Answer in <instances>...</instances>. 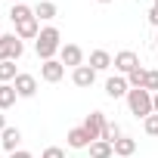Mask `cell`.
<instances>
[{"label":"cell","instance_id":"484cf974","mask_svg":"<svg viewBox=\"0 0 158 158\" xmlns=\"http://www.w3.org/2000/svg\"><path fill=\"white\" fill-rule=\"evenodd\" d=\"M149 22H152V25H155V31H158V6H152V10H149Z\"/></svg>","mask_w":158,"mask_h":158},{"label":"cell","instance_id":"ffe728a7","mask_svg":"<svg viewBox=\"0 0 158 158\" xmlns=\"http://www.w3.org/2000/svg\"><path fill=\"white\" fill-rule=\"evenodd\" d=\"M146 71H149V68H143V65H139V68H133V71L127 74V84H130V90H139V87H146Z\"/></svg>","mask_w":158,"mask_h":158},{"label":"cell","instance_id":"277c9868","mask_svg":"<svg viewBox=\"0 0 158 158\" xmlns=\"http://www.w3.org/2000/svg\"><path fill=\"white\" fill-rule=\"evenodd\" d=\"M59 62L68 65L71 71L81 68V65H84V50L77 47V44H62V50H59Z\"/></svg>","mask_w":158,"mask_h":158},{"label":"cell","instance_id":"d6a6232c","mask_svg":"<svg viewBox=\"0 0 158 158\" xmlns=\"http://www.w3.org/2000/svg\"><path fill=\"white\" fill-rule=\"evenodd\" d=\"M152 6H158V0H155V3H152Z\"/></svg>","mask_w":158,"mask_h":158},{"label":"cell","instance_id":"30bf717a","mask_svg":"<svg viewBox=\"0 0 158 158\" xmlns=\"http://www.w3.org/2000/svg\"><path fill=\"white\" fill-rule=\"evenodd\" d=\"M37 34H40V22L37 19H25V22L16 25V37L19 40H37Z\"/></svg>","mask_w":158,"mask_h":158},{"label":"cell","instance_id":"2e32d148","mask_svg":"<svg viewBox=\"0 0 158 158\" xmlns=\"http://www.w3.org/2000/svg\"><path fill=\"white\" fill-rule=\"evenodd\" d=\"M16 99H19V93H16L13 84H0V112H6L10 106H16Z\"/></svg>","mask_w":158,"mask_h":158},{"label":"cell","instance_id":"5bb4252c","mask_svg":"<svg viewBox=\"0 0 158 158\" xmlns=\"http://www.w3.org/2000/svg\"><path fill=\"white\" fill-rule=\"evenodd\" d=\"M112 62H115V59H112V53H106V50H93L87 65H90L93 71H106V68H112Z\"/></svg>","mask_w":158,"mask_h":158},{"label":"cell","instance_id":"836d02e7","mask_svg":"<svg viewBox=\"0 0 158 158\" xmlns=\"http://www.w3.org/2000/svg\"><path fill=\"white\" fill-rule=\"evenodd\" d=\"M0 34H3V31H0Z\"/></svg>","mask_w":158,"mask_h":158},{"label":"cell","instance_id":"7402d4cb","mask_svg":"<svg viewBox=\"0 0 158 158\" xmlns=\"http://www.w3.org/2000/svg\"><path fill=\"white\" fill-rule=\"evenodd\" d=\"M121 136H124V133H121V127H118L115 121H106V130H102V139L115 146V139H121Z\"/></svg>","mask_w":158,"mask_h":158},{"label":"cell","instance_id":"4fadbf2b","mask_svg":"<svg viewBox=\"0 0 158 158\" xmlns=\"http://www.w3.org/2000/svg\"><path fill=\"white\" fill-rule=\"evenodd\" d=\"M19 143H22V130L19 127H6L3 133H0V146H3L6 152H16Z\"/></svg>","mask_w":158,"mask_h":158},{"label":"cell","instance_id":"e0dca14e","mask_svg":"<svg viewBox=\"0 0 158 158\" xmlns=\"http://www.w3.org/2000/svg\"><path fill=\"white\" fill-rule=\"evenodd\" d=\"M10 19H13V25H19V22H25V19H37V16H34V10H31V6H25V3H13Z\"/></svg>","mask_w":158,"mask_h":158},{"label":"cell","instance_id":"8fae6325","mask_svg":"<svg viewBox=\"0 0 158 158\" xmlns=\"http://www.w3.org/2000/svg\"><path fill=\"white\" fill-rule=\"evenodd\" d=\"M65 139H68V149H90V143H93L90 133H87L84 127H71Z\"/></svg>","mask_w":158,"mask_h":158},{"label":"cell","instance_id":"cb8c5ba5","mask_svg":"<svg viewBox=\"0 0 158 158\" xmlns=\"http://www.w3.org/2000/svg\"><path fill=\"white\" fill-rule=\"evenodd\" d=\"M143 130H146L149 136H158V115H149V118L143 121Z\"/></svg>","mask_w":158,"mask_h":158},{"label":"cell","instance_id":"9a60e30c","mask_svg":"<svg viewBox=\"0 0 158 158\" xmlns=\"http://www.w3.org/2000/svg\"><path fill=\"white\" fill-rule=\"evenodd\" d=\"M56 3H53V0H40V3L34 6V16H37V22H53L56 19Z\"/></svg>","mask_w":158,"mask_h":158},{"label":"cell","instance_id":"7a4b0ae2","mask_svg":"<svg viewBox=\"0 0 158 158\" xmlns=\"http://www.w3.org/2000/svg\"><path fill=\"white\" fill-rule=\"evenodd\" d=\"M127 109H130V115H136V118H149V115H155V109H152V93L149 90H130L127 93Z\"/></svg>","mask_w":158,"mask_h":158},{"label":"cell","instance_id":"5b68a950","mask_svg":"<svg viewBox=\"0 0 158 158\" xmlns=\"http://www.w3.org/2000/svg\"><path fill=\"white\" fill-rule=\"evenodd\" d=\"M13 87H16L19 99H31V96L37 93V77H34V74H28V71H19V77L13 81Z\"/></svg>","mask_w":158,"mask_h":158},{"label":"cell","instance_id":"8992f818","mask_svg":"<svg viewBox=\"0 0 158 158\" xmlns=\"http://www.w3.org/2000/svg\"><path fill=\"white\" fill-rule=\"evenodd\" d=\"M112 65H115V71H121V74L127 77L133 68H139V56H136L133 50H121V53H115V62H112Z\"/></svg>","mask_w":158,"mask_h":158},{"label":"cell","instance_id":"d4e9b609","mask_svg":"<svg viewBox=\"0 0 158 158\" xmlns=\"http://www.w3.org/2000/svg\"><path fill=\"white\" fill-rule=\"evenodd\" d=\"M40 158H65V152H62V149H59V146H47V149H44V155H40Z\"/></svg>","mask_w":158,"mask_h":158},{"label":"cell","instance_id":"52a82bcc","mask_svg":"<svg viewBox=\"0 0 158 158\" xmlns=\"http://www.w3.org/2000/svg\"><path fill=\"white\" fill-rule=\"evenodd\" d=\"M81 127H84V130L90 133V139L96 143V139H102V130H106V115H102V112H90V115H87V121H84Z\"/></svg>","mask_w":158,"mask_h":158},{"label":"cell","instance_id":"3957f363","mask_svg":"<svg viewBox=\"0 0 158 158\" xmlns=\"http://www.w3.org/2000/svg\"><path fill=\"white\" fill-rule=\"evenodd\" d=\"M22 53H25V44L16 34H0V62H16L22 59Z\"/></svg>","mask_w":158,"mask_h":158},{"label":"cell","instance_id":"ba28073f","mask_svg":"<svg viewBox=\"0 0 158 158\" xmlns=\"http://www.w3.org/2000/svg\"><path fill=\"white\" fill-rule=\"evenodd\" d=\"M40 77H44L47 84H59L62 77H65V65H62L59 59H50V62L40 65Z\"/></svg>","mask_w":158,"mask_h":158},{"label":"cell","instance_id":"44dd1931","mask_svg":"<svg viewBox=\"0 0 158 158\" xmlns=\"http://www.w3.org/2000/svg\"><path fill=\"white\" fill-rule=\"evenodd\" d=\"M16 77H19L16 62H0V84H13Z\"/></svg>","mask_w":158,"mask_h":158},{"label":"cell","instance_id":"603a6c76","mask_svg":"<svg viewBox=\"0 0 158 158\" xmlns=\"http://www.w3.org/2000/svg\"><path fill=\"white\" fill-rule=\"evenodd\" d=\"M143 90H149L152 96L158 93V68H152V71H146V87Z\"/></svg>","mask_w":158,"mask_h":158},{"label":"cell","instance_id":"6da1fadb","mask_svg":"<svg viewBox=\"0 0 158 158\" xmlns=\"http://www.w3.org/2000/svg\"><path fill=\"white\" fill-rule=\"evenodd\" d=\"M59 50H62V34H59V28H56V25L40 28V34H37V40H34L37 59H40V62H50V59H56Z\"/></svg>","mask_w":158,"mask_h":158},{"label":"cell","instance_id":"d6986e66","mask_svg":"<svg viewBox=\"0 0 158 158\" xmlns=\"http://www.w3.org/2000/svg\"><path fill=\"white\" fill-rule=\"evenodd\" d=\"M112 155H115L112 143H106V139H96V143H90V158H112Z\"/></svg>","mask_w":158,"mask_h":158},{"label":"cell","instance_id":"83f0119b","mask_svg":"<svg viewBox=\"0 0 158 158\" xmlns=\"http://www.w3.org/2000/svg\"><path fill=\"white\" fill-rule=\"evenodd\" d=\"M6 127H10V124H6V115H3V112H0V133H3Z\"/></svg>","mask_w":158,"mask_h":158},{"label":"cell","instance_id":"1f68e13d","mask_svg":"<svg viewBox=\"0 0 158 158\" xmlns=\"http://www.w3.org/2000/svg\"><path fill=\"white\" fill-rule=\"evenodd\" d=\"M13 3H22V0H13Z\"/></svg>","mask_w":158,"mask_h":158},{"label":"cell","instance_id":"7c38bea8","mask_svg":"<svg viewBox=\"0 0 158 158\" xmlns=\"http://www.w3.org/2000/svg\"><path fill=\"white\" fill-rule=\"evenodd\" d=\"M71 81H74V87H93L96 71H93L90 65H81V68H74V71H71Z\"/></svg>","mask_w":158,"mask_h":158},{"label":"cell","instance_id":"f1b7e54d","mask_svg":"<svg viewBox=\"0 0 158 158\" xmlns=\"http://www.w3.org/2000/svg\"><path fill=\"white\" fill-rule=\"evenodd\" d=\"M152 109H155V115H158V93L152 96Z\"/></svg>","mask_w":158,"mask_h":158},{"label":"cell","instance_id":"ac0fdd59","mask_svg":"<svg viewBox=\"0 0 158 158\" xmlns=\"http://www.w3.org/2000/svg\"><path fill=\"white\" fill-rule=\"evenodd\" d=\"M115 155H121V158H130L133 152H136V139H130V136H121V139H115Z\"/></svg>","mask_w":158,"mask_h":158},{"label":"cell","instance_id":"9c48e42d","mask_svg":"<svg viewBox=\"0 0 158 158\" xmlns=\"http://www.w3.org/2000/svg\"><path fill=\"white\" fill-rule=\"evenodd\" d=\"M127 93H130V84H127L124 74H115V77H109V81H106V96L121 99V96H127Z\"/></svg>","mask_w":158,"mask_h":158},{"label":"cell","instance_id":"f546056e","mask_svg":"<svg viewBox=\"0 0 158 158\" xmlns=\"http://www.w3.org/2000/svg\"><path fill=\"white\" fill-rule=\"evenodd\" d=\"M155 50H158V31H155Z\"/></svg>","mask_w":158,"mask_h":158},{"label":"cell","instance_id":"4316f807","mask_svg":"<svg viewBox=\"0 0 158 158\" xmlns=\"http://www.w3.org/2000/svg\"><path fill=\"white\" fill-rule=\"evenodd\" d=\"M10 158H34V155L25 152V149H16V152H10Z\"/></svg>","mask_w":158,"mask_h":158},{"label":"cell","instance_id":"4dcf8cb0","mask_svg":"<svg viewBox=\"0 0 158 158\" xmlns=\"http://www.w3.org/2000/svg\"><path fill=\"white\" fill-rule=\"evenodd\" d=\"M96 3H112V0H96Z\"/></svg>","mask_w":158,"mask_h":158}]
</instances>
